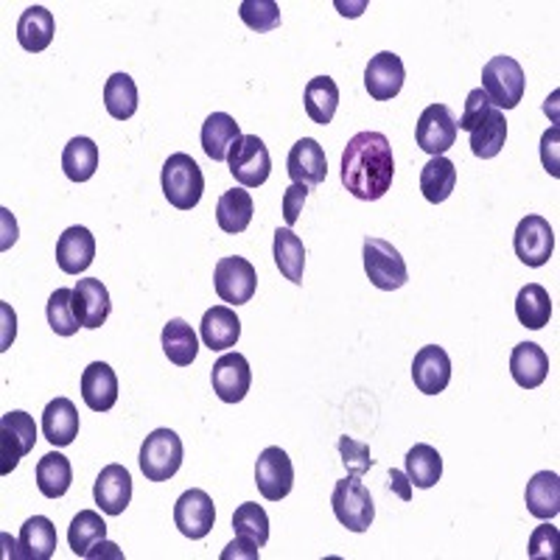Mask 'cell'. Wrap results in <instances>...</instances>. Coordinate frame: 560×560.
<instances>
[{
	"instance_id": "6da1fadb",
	"label": "cell",
	"mask_w": 560,
	"mask_h": 560,
	"mask_svg": "<svg viewBox=\"0 0 560 560\" xmlns=\"http://www.w3.org/2000/svg\"><path fill=\"white\" fill-rule=\"evenodd\" d=\"M395 157L381 132H358L342 151V185L362 203H376L392 188Z\"/></svg>"
},
{
	"instance_id": "7a4b0ae2",
	"label": "cell",
	"mask_w": 560,
	"mask_h": 560,
	"mask_svg": "<svg viewBox=\"0 0 560 560\" xmlns=\"http://www.w3.org/2000/svg\"><path fill=\"white\" fill-rule=\"evenodd\" d=\"M160 183H163V194L176 210H191L199 205L205 194V174L203 169L196 166V160L185 151H176L166 160L163 174H160Z\"/></svg>"
},
{
	"instance_id": "3957f363",
	"label": "cell",
	"mask_w": 560,
	"mask_h": 560,
	"mask_svg": "<svg viewBox=\"0 0 560 560\" xmlns=\"http://www.w3.org/2000/svg\"><path fill=\"white\" fill-rule=\"evenodd\" d=\"M483 90L496 110H513L522 105L524 90H527V78L524 68L513 57H494L483 68Z\"/></svg>"
},
{
	"instance_id": "277c9868",
	"label": "cell",
	"mask_w": 560,
	"mask_h": 560,
	"mask_svg": "<svg viewBox=\"0 0 560 560\" xmlns=\"http://www.w3.org/2000/svg\"><path fill=\"white\" fill-rule=\"evenodd\" d=\"M183 440L171 429H155L141 446V471L149 483H169L183 468Z\"/></svg>"
},
{
	"instance_id": "5b68a950",
	"label": "cell",
	"mask_w": 560,
	"mask_h": 560,
	"mask_svg": "<svg viewBox=\"0 0 560 560\" xmlns=\"http://www.w3.org/2000/svg\"><path fill=\"white\" fill-rule=\"evenodd\" d=\"M331 508L337 522L351 533H367L373 519H376V504H373L370 490L365 488V483L356 474H351L348 479H339L331 496Z\"/></svg>"
},
{
	"instance_id": "8992f818",
	"label": "cell",
	"mask_w": 560,
	"mask_h": 560,
	"mask_svg": "<svg viewBox=\"0 0 560 560\" xmlns=\"http://www.w3.org/2000/svg\"><path fill=\"white\" fill-rule=\"evenodd\" d=\"M362 258H365L367 278H370V283L376 289H381V292H395V289L406 287L410 269H406V261L390 242L367 235L365 247H362Z\"/></svg>"
},
{
	"instance_id": "52a82bcc",
	"label": "cell",
	"mask_w": 560,
	"mask_h": 560,
	"mask_svg": "<svg viewBox=\"0 0 560 560\" xmlns=\"http://www.w3.org/2000/svg\"><path fill=\"white\" fill-rule=\"evenodd\" d=\"M230 174L242 188H261L272 174V157L258 135H242L228 155Z\"/></svg>"
},
{
	"instance_id": "ba28073f",
	"label": "cell",
	"mask_w": 560,
	"mask_h": 560,
	"mask_svg": "<svg viewBox=\"0 0 560 560\" xmlns=\"http://www.w3.org/2000/svg\"><path fill=\"white\" fill-rule=\"evenodd\" d=\"M214 287L216 294L228 303V306H244L255 297V289H258V272H255L253 264L242 255H228V258H219L214 269Z\"/></svg>"
},
{
	"instance_id": "9c48e42d",
	"label": "cell",
	"mask_w": 560,
	"mask_h": 560,
	"mask_svg": "<svg viewBox=\"0 0 560 560\" xmlns=\"http://www.w3.org/2000/svg\"><path fill=\"white\" fill-rule=\"evenodd\" d=\"M37 443V424L34 417L23 410L7 412L0 417V474H12L17 463L26 454H32Z\"/></svg>"
},
{
	"instance_id": "30bf717a",
	"label": "cell",
	"mask_w": 560,
	"mask_h": 560,
	"mask_svg": "<svg viewBox=\"0 0 560 560\" xmlns=\"http://www.w3.org/2000/svg\"><path fill=\"white\" fill-rule=\"evenodd\" d=\"M255 485H258L267 502H280V499H287L292 494L294 465L280 446H269V449L261 451L258 463H255Z\"/></svg>"
},
{
	"instance_id": "8fae6325",
	"label": "cell",
	"mask_w": 560,
	"mask_h": 560,
	"mask_svg": "<svg viewBox=\"0 0 560 560\" xmlns=\"http://www.w3.org/2000/svg\"><path fill=\"white\" fill-rule=\"evenodd\" d=\"M513 249L519 255V261L527 267H544L549 264L555 253V230L544 216H524L513 235Z\"/></svg>"
},
{
	"instance_id": "7c38bea8",
	"label": "cell",
	"mask_w": 560,
	"mask_h": 560,
	"mask_svg": "<svg viewBox=\"0 0 560 560\" xmlns=\"http://www.w3.org/2000/svg\"><path fill=\"white\" fill-rule=\"evenodd\" d=\"M456 118L446 105H429L415 126V141L417 146L431 157H440L456 144Z\"/></svg>"
},
{
	"instance_id": "4fadbf2b",
	"label": "cell",
	"mask_w": 560,
	"mask_h": 560,
	"mask_svg": "<svg viewBox=\"0 0 560 560\" xmlns=\"http://www.w3.org/2000/svg\"><path fill=\"white\" fill-rule=\"evenodd\" d=\"M174 524L185 538H191V541L205 538L216 524L214 499L199 488L185 490L174 504Z\"/></svg>"
},
{
	"instance_id": "5bb4252c",
	"label": "cell",
	"mask_w": 560,
	"mask_h": 560,
	"mask_svg": "<svg viewBox=\"0 0 560 560\" xmlns=\"http://www.w3.org/2000/svg\"><path fill=\"white\" fill-rule=\"evenodd\" d=\"M210 385H214V392L222 398L224 404H239L249 392V385H253L249 362L242 353H224L214 365Z\"/></svg>"
},
{
	"instance_id": "9a60e30c",
	"label": "cell",
	"mask_w": 560,
	"mask_h": 560,
	"mask_svg": "<svg viewBox=\"0 0 560 560\" xmlns=\"http://www.w3.org/2000/svg\"><path fill=\"white\" fill-rule=\"evenodd\" d=\"M406 82V68L401 57L392 51H381L367 62L365 87L376 101H392Z\"/></svg>"
},
{
	"instance_id": "2e32d148",
	"label": "cell",
	"mask_w": 560,
	"mask_h": 560,
	"mask_svg": "<svg viewBox=\"0 0 560 560\" xmlns=\"http://www.w3.org/2000/svg\"><path fill=\"white\" fill-rule=\"evenodd\" d=\"M412 381L424 395L443 392L451 381V358L440 345H426L415 353L412 362Z\"/></svg>"
},
{
	"instance_id": "e0dca14e",
	"label": "cell",
	"mask_w": 560,
	"mask_h": 560,
	"mask_svg": "<svg viewBox=\"0 0 560 560\" xmlns=\"http://www.w3.org/2000/svg\"><path fill=\"white\" fill-rule=\"evenodd\" d=\"M93 499L107 515H121L132 502V474L124 465H107L93 485Z\"/></svg>"
},
{
	"instance_id": "ac0fdd59",
	"label": "cell",
	"mask_w": 560,
	"mask_h": 560,
	"mask_svg": "<svg viewBox=\"0 0 560 560\" xmlns=\"http://www.w3.org/2000/svg\"><path fill=\"white\" fill-rule=\"evenodd\" d=\"M289 176L292 183L297 185H319L326 183L328 176V160H326V149L314 141V137H303L297 144L292 146L287 160Z\"/></svg>"
},
{
	"instance_id": "d6986e66",
	"label": "cell",
	"mask_w": 560,
	"mask_h": 560,
	"mask_svg": "<svg viewBox=\"0 0 560 560\" xmlns=\"http://www.w3.org/2000/svg\"><path fill=\"white\" fill-rule=\"evenodd\" d=\"M73 308H76L82 328H101L112 312L110 292L98 278L78 280L76 289H73Z\"/></svg>"
},
{
	"instance_id": "ffe728a7",
	"label": "cell",
	"mask_w": 560,
	"mask_h": 560,
	"mask_svg": "<svg viewBox=\"0 0 560 560\" xmlns=\"http://www.w3.org/2000/svg\"><path fill=\"white\" fill-rule=\"evenodd\" d=\"M96 258V239L87 228H68L57 242V264L65 275H82Z\"/></svg>"
},
{
	"instance_id": "44dd1931",
	"label": "cell",
	"mask_w": 560,
	"mask_h": 560,
	"mask_svg": "<svg viewBox=\"0 0 560 560\" xmlns=\"http://www.w3.org/2000/svg\"><path fill=\"white\" fill-rule=\"evenodd\" d=\"M82 398L93 412H110L118 401V376L107 362H93L82 373Z\"/></svg>"
},
{
	"instance_id": "7402d4cb",
	"label": "cell",
	"mask_w": 560,
	"mask_h": 560,
	"mask_svg": "<svg viewBox=\"0 0 560 560\" xmlns=\"http://www.w3.org/2000/svg\"><path fill=\"white\" fill-rule=\"evenodd\" d=\"M510 373H513L515 385L524 387V390H535V387H541L547 381L549 356L544 353L541 345L522 342L510 353Z\"/></svg>"
},
{
	"instance_id": "603a6c76",
	"label": "cell",
	"mask_w": 560,
	"mask_h": 560,
	"mask_svg": "<svg viewBox=\"0 0 560 560\" xmlns=\"http://www.w3.org/2000/svg\"><path fill=\"white\" fill-rule=\"evenodd\" d=\"M199 337L210 351H228V348H235V342L242 337V319L235 317L230 306L208 308L203 326H199Z\"/></svg>"
},
{
	"instance_id": "cb8c5ba5",
	"label": "cell",
	"mask_w": 560,
	"mask_h": 560,
	"mask_svg": "<svg viewBox=\"0 0 560 560\" xmlns=\"http://www.w3.org/2000/svg\"><path fill=\"white\" fill-rule=\"evenodd\" d=\"M239 137H242V130H239L235 118L228 115V112H214V115H208V121L203 124V132H199L205 155L214 163H228L230 149H233Z\"/></svg>"
},
{
	"instance_id": "d4e9b609",
	"label": "cell",
	"mask_w": 560,
	"mask_h": 560,
	"mask_svg": "<svg viewBox=\"0 0 560 560\" xmlns=\"http://www.w3.org/2000/svg\"><path fill=\"white\" fill-rule=\"evenodd\" d=\"M78 435V412L71 398H53L42 412V437L48 443L62 449L71 446Z\"/></svg>"
},
{
	"instance_id": "484cf974",
	"label": "cell",
	"mask_w": 560,
	"mask_h": 560,
	"mask_svg": "<svg viewBox=\"0 0 560 560\" xmlns=\"http://www.w3.org/2000/svg\"><path fill=\"white\" fill-rule=\"evenodd\" d=\"M524 502H527V510L535 519L552 522L555 515L560 513V476L555 471H538L527 483Z\"/></svg>"
},
{
	"instance_id": "4316f807",
	"label": "cell",
	"mask_w": 560,
	"mask_h": 560,
	"mask_svg": "<svg viewBox=\"0 0 560 560\" xmlns=\"http://www.w3.org/2000/svg\"><path fill=\"white\" fill-rule=\"evenodd\" d=\"M20 552L14 558H26V560H51L53 552H57V527H53L51 519L46 515H34L23 524L20 529Z\"/></svg>"
},
{
	"instance_id": "83f0119b",
	"label": "cell",
	"mask_w": 560,
	"mask_h": 560,
	"mask_svg": "<svg viewBox=\"0 0 560 560\" xmlns=\"http://www.w3.org/2000/svg\"><path fill=\"white\" fill-rule=\"evenodd\" d=\"M57 34V20L46 7H28L17 20V42L28 53L46 51Z\"/></svg>"
},
{
	"instance_id": "f1b7e54d",
	"label": "cell",
	"mask_w": 560,
	"mask_h": 560,
	"mask_svg": "<svg viewBox=\"0 0 560 560\" xmlns=\"http://www.w3.org/2000/svg\"><path fill=\"white\" fill-rule=\"evenodd\" d=\"M404 474L410 476L412 488H435V485L440 483V476H443V456H440V451L431 449V446L426 443L412 446V449L406 451Z\"/></svg>"
},
{
	"instance_id": "f546056e",
	"label": "cell",
	"mask_w": 560,
	"mask_h": 560,
	"mask_svg": "<svg viewBox=\"0 0 560 560\" xmlns=\"http://www.w3.org/2000/svg\"><path fill=\"white\" fill-rule=\"evenodd\" d=\"M253 214H255V205H253V196L247 194L244 188H233V191H224L219 205H216V224L222 233H244L253 222Z\"/></svg>"
},
{
	"instance_id": "4dcf8cb0",
	"label": "cell",
	"mask_w": 560,
	"mask_h": 560,
	"mask_svg": "<svg viewBox=\"0 0 560 560\" xmlns=\"http://www.w3.org/2000/svg\"><path fill=\"white\" fill-rule=\"evenodd\" d=\"M34 476H37L39 494L46 496V499H62L73 483L71 460L65 454H59V451H51V454L39 460Z\"/></svg>"
},
{
	"instance_id": "1f68e13d",
	"label": "cell",
	"mask_w": 560,
	"mask_h": 560,
	"mask_svg": "<svg viewBox=\"0 0 560 560\" xmlns=\"http://www.w3.org/2000/svg\"><path fill=\"white\" fill-rule=\"evenodd\" d=\"M303 101H306V115L312 118L314 124L328 126L337 115L339 107V87L331 76H317L306 85L303 93Z\"/></svg>"
},
{
	"instance_id": "d6a6232c",
	"label": "cell",
	"mask_w": 560,
	"mask_h": 560,
	"mask_svg": "<svg viewBox=\"0 0 560 560\" xmlns=\"http://www.w3.org/2000/svg\"><path fill=\"white\" fill-rule=\"evenodd\" d=\"M275 264L280 275L292 283H303V269H306V247L292 228L275 230Z\"/></svg>"
},
{
	"instance_id": "836d02e7",
	"label": "cell",
	"mask_w": 560,
	"mask_h": 560,
	"mask_svg": "<svg viewBox=\"0 0 560 560\" xmlns=\"http://www.w3.org/2000/svg\"><path fill=\"white\" fill-rule=\"evenodd\" d=\"M468 135H471V151H474V157H479V160H490V157H496L504 149V141H508V121H504V112L494 107V110L485 115L483 124H476Z\"/></svg>"
},
{
	"instance_id": "e575fe53",
	"label": "cell",
	"mask_w": 560,
	"mask_h": 560,
	"mask_svg": "<svg viewBox=\"0 0 560 560\" xmlns=\"http://www.w3.org/2000/svg\"><path fill=\"white\" fill-rule=\"evenodd\" d=\"M456 185V166L451 163L449 157H431L429 163L421 169V191L429 199L431 205L446 203L451 194H454Z\"/></svg>"
},
{
	"instance_id": "d590c367",
	"label": "cell",
	"mask_w": 560,
	"mask_h": 560,
	"mask_svg": "<svg viewBox=\"0 0 560 560\" xmlns=\"http://www.w3.org/2000/svg\"><path fill=\"white\" fill-rule=\"evenodd\" d=\"M515 317H519L524 328H533V331H541L544 326H549L552 300H549V292L541 283H527L519 292V297H515Z\"/></svg>"
},
{
	"instance_id": "8d00e7d4",
	"label": "cell",
	"mask_w": 560,
	"mask_h": 560,
	"mask_svg": "<svg viewBox=\"0 0 560 560\" xmlns=\"http://www.w3.org/2000/svg\"><path fill=\"white\" fill-rule=\"evenodd\" d=\"M163 351L176 367H188L194 362L199 353V339L185 319H169V326L163 328Z\"/></svg>"
},
{
	"instance_id": "74e56055",
	"label": "cell",
	"mask_w": 560,
	"mask_h": 560,
	"mask_svg": "<svg viewBox=\"0 0 560 560\" xmlns=\"http://www.w3.org/2000/svg\"><path fill=\"white\" fill-rule=\"evenodd\" d=\"M62 169L73 183H87L98 169V146L90 137H73L62 151Z\"/></svg>"
},
{
	"instance_id": "f35d334b",
	"label": "cell",
	"mask_w": 560,
	"mask_h": 560,
	"mask_svg": "<svg viewBox=\"0 0 560 560\" xmlns=\"http://www.w3.org/2000/svg\"><path fill=\"white\" fill-rule=\"evenodd\" d=\"M105 107L115 121H126L137 112V85L130 73H112L105 85Z\"/></svg>"
},
{
	"instance_id": "ab89813d",
	"label": "cell",
	"mask_w": 560,
	"mask_h": 560,
	"mask_svg": "<svg viewBox=\"0 0 560 560\" xmlns=\"http://www.w3.org/2000/svg\"><path fill=\"white\" fill-rule=\"evenodd\" d=\"M105 538L107 524L96 510H82V513L71 522V529H68V544H71L73 555H78V558H87V552H90L98 541H105Z\"/></svg>"
},
{
	"instance_id": "60d3db41",
	"label": "cell",
	"mask_w": 560,
	"mask_h": 560,
	"mask_svg": "<svg viewBox=\"0 0 560 560\" xmlns=\"http://www.w3.org/2000/svg\"><path fill=\"white\" fill-rule=\"evenodd\" d=\"M233 529L235 535H242L255 547H267L269 541V515L261 504L244 502L242 508L233 513Z\"/></svg>"
},
{
	"instance_id": "b9f144b4",
	"label": "cell",
	"mask_w": 560,
	"mask_h": 560,
	"mask_svg": "<svg viewBox=\"0 0 560 560\" xmlns=\"http://www.w3.org/2000/svg\"><path fill=\"white\" fill-rule=\"evenodd\" d=\"M48 326L53 328L57 337H73L78 333L82 322L76 317V308H73V289H57V292L48 297Z\"/></svg>"
},
{
	"instance_id": "7bdbcfd3",
	"label": "cell",
	"mask_w": 560,
	"mask_h": 560,
	"mask_svg": "<svg viewBox=\"0 0 560 560\" xmlns=\"http://www.w3.org/2000/svg\"><path fill=\"white\" fill-rule=\"evenodd\" d=\"M239 14L247 23V28L264 34L280 26V7L275 0H244L239 7Z\"/></svg>"
},
{
	"instance_id": "ee69618b",
	"label": "cell",
	"mask_w": 560,
	"mask_h": 560,
	"mask_svg": "<svg viewBox=\"0 0 560 560\" xmlns=\"http://www.w3.org/2000/svg\"><path fill=\"white\" fill-rule=\"evenodd\" d=\"M339 454H342V463H345L348 474H367V471L373 468V460L370 456V446L367 443H358V440H353V437H339Z\"/></svg>"
},
{
	"instance_id": "f6af8a7d",
	"label": "cell",
	"mask_w": 560,
	"mask_h": 560,
	"mask_svg": "<svg viewBox=\"0 0 560 560\" xmlns=\"http://www.w3.org/2000/svg\"><path fill=\"white\" fill-rule=\"evenodd\" d=\"M494 110V105L488 101V96H485L483 87H476V90L468 93V98H465V110H463V118L456 121V130H465L471 132L476 124H483L485 115Z\"/></svg>"
},
{
	"instance_id": "bcb514c9",
	"label": "cell",
	"mask_w": 560,
	"mask_h": 560,
	"mask_svg": "<svg viewBox=\"0 0 560 560\" xmlns=\"http://www.w3.org/2000/svg\"><path fill=\"white\" fill-rule=\"evenodd\" d=\"M555 549H558V527H538L529 538V558L533 560H541V558H555Z\"/></svg>"
},
{
	"instance_id": "7dc6e473",
	"label": "cell",
	"mask_w": 560,
	"mask_h": 560,
	"mask_svg": "<svg viewBox=\"0 0 560 560\" xmlns=\"http://www.w3.org/2000/svg\"><path fill=\"white\" fill-rule=\"evenodd\" d=\"M308 191H312L308 185H297V183H292L287 191H283V199H280V205H283V219H287L289 228H292V224L300 219V210H303V205H306Z\"/></svg>"
},
{
	"instance_id": "c3c4849f",
	"label": "cell",
	"mask_w": 560,
	"mask_h": 560,
	"mask_svg": "<svg viewBox=\"0 0 560 560\" xmlns=\"http://www.w3.org/2000/svg\"><path fill=\"white\" fill-rule=\"evenodd\" d=\"M558 126H552L549 132H544L541 137V157H544V169L549 171L552 176H560V169H558V157H555V146H558Z\"/></svg>"
},
{
	"instance_id": "681fc988",
	"label": "cell",
	"mask_w": 560,
	"mask_h": 560,
	"mask_svg": "<svg viewBox=\"0 0 560 560\" xmlns=\"http://www.w3.org/2000/svg\"><path fill=\"white\" fill-rule=\"evenodd\" d=\"M258 549L253 541H247V538H242V535H235V541L230 544L228 549L222 552V560H233V558H258Z\"/></svg>"
},
{
	"instance_id": "f907efd6",
	"label": "cell",
	"mask_w": 560,
	"mask_h": 560,
	"mask_svg": "<svg viewBox=\"0 0 560 560\" xmlns=\"http://www.w3.org/2000/svg\"><path fill=\"white\" fill-rule=\"evenodd\" d=\"M390 488L395 490V494L401 496L404 502H410V499H412V483H410V476H406L404 471H395V468L390 471Z\"/></svg>"
},
{
	"instance_id": "816d5d0a",
	"label": "cell",
	"mask_w": 560,
	"mask_h": 560,
	"mask_svg": "<svg viewBox=\"0 0 560 560\" xmlns=\"http://www.w3.org/2000/svg\"><path fill=\"white\" fill-rule=\"evenodd\" d=\"M0 308H3V314H7V326H12L14 312H9V306H0ZM12 339H14V328H7V337H3V348H0V351H7Z\"/></svg>"
}]
</instances>
